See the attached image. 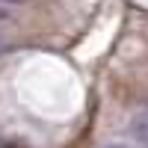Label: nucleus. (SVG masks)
I'll return each mask as SVG.
<instances>
[{
    "label": "nucleus",
    "mask_w": 148,
    "mask_h": 148,
    "mask_svg": "<svg viewBox=\"0 0 148 148\" xmlns=\"http://www.w3.org/2000/svg\"><path fill=\"white\" fill-rule=\"evenodd\" d=\"M130 133H133V139L148 145V113H136L130 119Z\"/></svg>",
    "instance_id": "f257e3e1"
},
{
    "label": "nucleus",
    "mask_w": 148,
    "mask_h": 148,
    "mask_svg": "<svg viewBox=\"0 0 148 148\" xmlns=\"http://www.w3.org/2000/svg\"><path fill=\"white\" fill-rule=\"evenodd\" d=\"M3 148H27V145H21V142H3Z\"/></svg>",
    "instance_id": "f03ea898"
},
{
    "label": "nucleus",
    "mask_w": 148,
    "mask_h": 148,
    "mask_svg": "<svg viewBox=\"0 0 148 148\" xmlns=\"http://www.w3.org/2000/svg\"><path fill=\"white\" fill-rule=\"evenodd\" d=\"M6 3H24V0H6Z\"/></svg>",
    "instance_id": "7ed1b4c3"
},
{
    "label": "nucleus",
    "mask_w": 148,
    "mask_h": 148,
    "mask_svg": "<svg viewBox=\"0 0 148 148\" xmlns=\"http://www.w3.org/2000/svg\"><path fill=\"white\" fill-rule=\"evenodd\" d=\"M107 148H125V145H107Z\"/></svg>",
    "instance_id": "20e7f679"
}]
</instances>
